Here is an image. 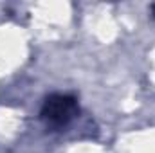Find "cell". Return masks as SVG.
I'll list each match as a JSON object with an SVG mask.
<instances>
[{
  "mask_svg": "<svg viewBox=\"0 0 155 153\" xmlns=\"http://www.w3.org/2000/svg\"><path fill=\"white\" fill-rule=\"evenodd\" d=\"M78 114V101L72 96H51L45 99L41 108V119L51 128H61L65 126L74 115Z\"/></svg>",
  "mask_w": 155,
  "mask_h": 153,
  "instance_id": "1",
  "label": "cell"
}]
</instances>
